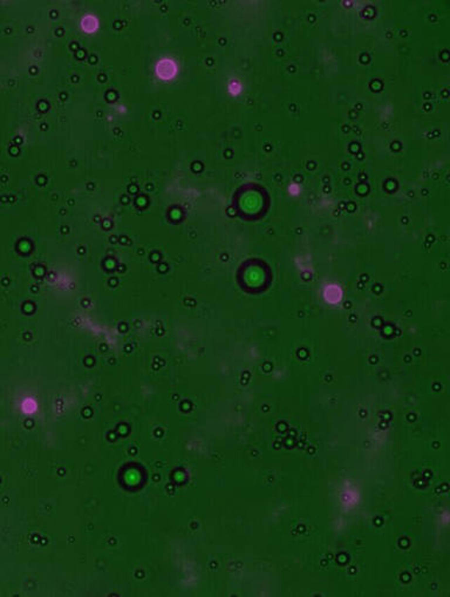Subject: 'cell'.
I'll list each match as a JSON object with an SVG mask.
<instances>
[{
  "label": "cell",
  "mask_w": 450,
  "mask_h": 597,
  "mask_svg": "<svg viewBox=\"0 0 450 597\" xmlns=\"http://www.w3.org/2000/svg\"><path fill=\"white\" fill-rule=\"evenodd\" d=\"M82 27H84V30L86 31V32H93V31H95L96 27H98V21H96V19L93 18V17H86V18L82 20Z\"/></svg>",
  "instance_id": "2"
},
{
  "label": "cell",
  "mask_w": 450,
  "mask_h": 597,
  "mask_svg": "<svg viewBox=\"0 0 450 597\" xmlns=\"http://www.w3.org/2000/svg\"><path fill=\"white\" fill-rule=\"evenodd\" d=\"M230 90H231L230 92H231L232 94H238L242 90V87H241V85L237 84V82H232L231 86H230Z\"/></svg>",
  "instance_id": "3"
},
{
  "label": "cell",
  "mask_w": 450,
  "mask_h": 597,
  "mask_svg": "<svg viewBox=\"0 0 450 597\" xmlns=\"http://www.w3.org/2000/svg\"><path fill=\"white\" fill-rule=\"evenodd\" d=\"M156 72H157V75L161 79L170 80L177 73V66L173 60L163 59L158 62L157 67H156Z\"/></svg>",
  "instance_id": "1"
}]
</instances>
